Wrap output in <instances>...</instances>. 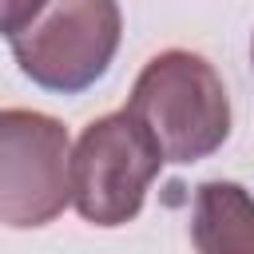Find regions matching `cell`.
I'll list each match as a JSON object with an SVG mask.
<instances>
[{"label": "cell", "instance_id": "7a4b0ae2", "mask_svg": "<svg viewBox=\"0 0 254 254\" xmlns=\"http://www.w3.org/2000/svg\"><path fill=\"white\" fill-rule=\"evenodd\" d=\"M163 151L139 115L111 111L83 127L71 151V206L91 226H127L163 171Z\"/></svg>", "mask_w": 254, "mask_h": 254}, {"label": "cell", "instance_id": "6da1fadb", "mask_svg": "<svg viewBox=\"0 0 254 254\" xmlns=\"http://www.w3.org/2000/svg\"><path fill=\"white\" fill-rule=\"evenodd\" d=\"M127 111L143 119L167 163H198L230 135V99L214 64L190 48L151 56L131 87Z\"/></svg>", "mask_w": 254, "mask_h": 254}, {"label": "cell", "instance_id": "8992f818", "mask_svg": "<svg viewBox=\"0 0 254 254\" xmlns=\"http://www.w3.org/2000/svg\"><path fill=\"white\" fill-rule=\"evenodd\" d=\"M48 8V0H4V40H12V36H20L40 12Z\"/></svg>", "mask_w": 254, "mask_h": 254}, {"label": "cell", "instance_id": "5b68a950", "mask_svg": "<svg viewBox=\"0 0 254 254\" xmlns=\"http://www.w3.org/2000/svg\"><path fill=\"white\" fill-rule=\"evenodd\" d=\"M190 242L198 254H254V194L230 179L198 183Z\"/></svg>", "mask_w": 254, "mask_h": 254}, {"label": "cell", "instance_id": "3957f363", "mask_svg": "<svg viewBox=\"0 0 254 254\" xmlns=\"http://www.w3.org/2000/svg\"><path fill=\"white\" fill-rule=\"evenodd\" d=\"M119 40V0H48V8L8 40V48L36 87L79 95L107 75Z\"/></svg>", "mask_w": 254, "mask_h": 254}, {"label": "cell", "instance_id": "52a82bcc", "mask_svg": "<svg viewBox=\"0 0 254 254\" xmlns=\"http://www.w3.org/2000/svg\"><path fill=\"white\" fill-rule=\"evenodd\" d=\"M250 64H254V40H250Z\"/></svg>", "mask_w": 254, "mask_h": 254}, {"label": "cell", "instance_id": "277c9868", "mask_svg": "<svg viewBox=\"0 0 254 254\" xmlns=\"http://www.w3.org/2000/svg\"><path fill=\"white\" fill-rule=\"evenodd\" d=\"M71 202V143L56 115L0 111V218L12 230L48 226Z\"/></svg>", "mask_w": 254, "mask_h": 254}]
</instances>
